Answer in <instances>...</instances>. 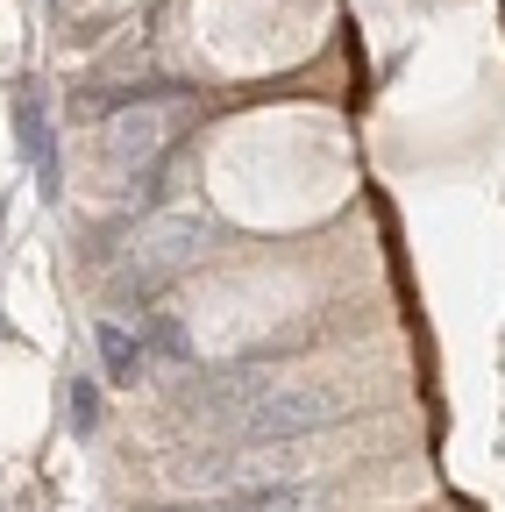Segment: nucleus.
<instances>
[{"label": "nucleus", "mask_w": 505, "mask_h": 512, "mask_svg": "<svg viewBox=\"0 0 505 512\" xmlns=\"http://www.w3.org/2000/svg\"><path fill=\"white\" fill-rule=\"evenodd\" d=\"M342 413H349V392H335V384H285V392H264L242 413V434L249 441H299L306 427H335Z\"/></svg>", "instance_id": "nucleus-1"}, {"label": "nucleus", "mask_w": 505, "mask_h": 512, "mask_svg": "<svg viewBox=\"0 0 505 512\" xmlns=\"http://www.w3.org/2000/svg\"><path fill=\"white\" fill-rule=\"evenodd\" d=\"M100 349H107V377H114V384H136V370H143V335H129L121 320H100Z\"/></svg>", "instance_id": "nucleus-2"}, {"label": "nucleus", "mask_w": 505, "mask_h": 512, "mask_svg": "<svg viewBox=\"0 0 505 512\" xmlns=\"http://www.w3.org/2000/svg\"><path fill=\"white\" fill-rule=\"evenodd\" d=\"M72 413H79V427H93V384H79V392H72Z\"/></svg>", "instance_id": "nucleus-3"}, {"label": "nucleus", "mask_w": 505, "mask_h": 512, "mask_svg": "<svg viewBox=\"0 0 505 512\" xmlns=\"http://www.w3.org/2000/svg\"><path fill=\"white\" fill-rule=\"evenodd\" d=\"M150 512H228L221 498H207V505H150Z\"/></svg>", "instance_id": "nucleus-4"}]
</instances>
